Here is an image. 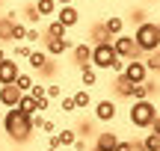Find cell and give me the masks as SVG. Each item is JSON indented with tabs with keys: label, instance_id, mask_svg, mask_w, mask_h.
I'll return each instance as SVG.
<instances>
[{
	"label": "cell",
	"instance_id": "cell-1",
	"mask_svg": "<svg viewBox=\"0 0 160 151\" xmlns=\"http://www.w3.org/2000/svg\"><path fill=\"white\" fill-rule=\"evenodd\" d=\"M0 122H3V134L9 136L12 142H18V145H21V142H27L30 136L36 134L33 119L24 116V113H21V110H15V107H12V110H6Z\"/></svg>",
	"mask_w": 160,
	"mask_h": 151
},
{
	"label": "cell",
	"instance_id": "cell-2",
	"mask_svg": "<svg viewBox=\"0 0 160 151\" xmlns=\"http://www.w3.org/2000/svg\"><path fill=\"white\" fill-rule=\"evenodd\" d=\"M92 68H98V71H113L116 77L125 71V59L116 56L113 41H98V45H92Z\"/></svg>",
	"mask_w": 160,
	"mask_h": 151
},
{
	"label": "cell",
	"instance_id": "cell-3",
	"mask_svg": "<svg viewBox=\"0 0 160 151\" xmlns=\"http://www.w3.org/2000/svg\"><path fill=\"white\" fill-rule=\"evenodd\" d=\"M133 41H137V51H139V53H154L157 47H160L157 24H154V21L137 24V30H133Z\"/></svg>",
	"mask_w": 160,
	"mask_h": 151
},
{
	"label": "cell",
	"instance_id": "cell-4",
	"mask_svg": "<svg viewBox=\"0 0 160 151\" xmlns=\"http://www.w3.org/2000/svg\"><path fill=\"white\" fill-rule=\"evenodd\" d=\"M154 119H157V104H154V101H133V104H131L128 122H131L137 130H148Z\"/></svg>",
	"mask_w": 160,
	"mask_h": 151
},
{
	"label": "cell",
	"instance_id": "cell-5",
	"mask_svg": "<svg viewBox=\"0 0 160 151\" xmlns=\"http://www.w3.org/2000/svg\"><path fill=\"white\" fill-rule=\"evenodd\" d=\"M122 77H125L128 83H133V86H139V83L148 80V68H145L142 59H128V62H125V71H122Z\"/></svg>",
	"mask_w": 160,
	"mask_h": 151
},
{
	"label": "cell",
	"instance_id": "cell-6",
	"mask_svg": "<svg viewBox=\"0 0 160 151\" xmlns=\"http://www.w3.org/2000/svg\"><path fill=\"white\" fill-rule=\"evenodd\" d=\"M113 51H116V56L125 59V62H128V59H137V53H139V51H137V41H133V36H125V33L113 39Z\"/></svg>",
	"mask_w": 160,
	"mask_h": 151
},
{
	"label": "cell",
	"instance_id": "cell-7",
	"mask_svg": "<svg viewBox=\"0 0 160 151\" xmlns=\"http://www.w3.org/2000/svg\"><path fill=\"white\" fill-rule=\"evenodd\" d=\"M92 110H95V122L107 124V122H113V119H116L119 107H116V101H110V98H101V101H95V104H92Z\"/></svg>",
	"mask_w": 160,
	"mask_h": 151
},
{
	"label": "cell",
	"instance_id": "cell-8",
	"mask_svg": "<svg viewBox=\"0 0 160 151\" xmlns=\"http://www.w3.org/2000/svg\"><path fill=\"white\" fill-rule=\"evenodd\" d=\"M18 74H21L18 62L6 56L3 62H0V86H9V83H15V77H18Z\"/></svg>",
	"mask_w": 160,
	"mask_h": 151
},
{
	"label": "cell",
	"instance_id": "cell-9",
	"mask_svg": "<svg viewBox=\"0 0 160 151\" xmlns=\"http://www.w3.org/2000/svg\"><path fill=\"white\" fill-rule=\"evenodd\" d=\"M57 21L62 24L65 30H71V27L80 24V12L74 9V6H59V9H57Z\"/></svg>",
	"mask_w": 160,
	"mask_h": 151
},
{
	"label": "cell",
	"instance_id": "cell-10",
	"mask_svg": "<svg viewBox=\"0 0 160 151\" xmlns=\"http://www.w3.org/2000/svg\"><path fill=\"white\" fill-rule=\"evenodd\" d=\"M71 53H74V65H77V68L92 65V45H89V41H80V45H74V47H71Z\"/></svg>",
	"mask_w": 160,
	"mask_h": 151
},
{
	"label": "cell",
	"instance_id": "cell-11",
	"mask_svg": "<svg viewBox=\"0 0 160 151\" xmlns=\"http://www.w3.org/2000/svg\"><path fill=\"white\" fill-rule=\"evenodd\" d=\"M18 101H21V92H18L15 83H9V86H0V107L12 110V107H18Z\"/></svg>",
	"mask_w": 160,
	"mask_h": 151
},
{
	"label": "cell",
	"instance_id": "cell-12",
	"mask_svg": "<svg viewBox=\"0 0 160 151\" xmlns=\"http://www.w3.org/2000/svg\"><path fill=\"white\" fill-rule=\"evenodd\" d=\"M71 41L68 39H45V53L48 56H62V53H68L71 51Z\"/></svg>",
	"mask_w": 160,
	"mask_h": 151
},
{
	"label": "cell",
	"instance_id": "cell-13",
	"mask_svg": "<svg viewBox=\"0 0 160 151\" xmlns=\"http://www.w3.org/2000/svg\"><path fill=\"white\" fill-rule=\"evenodd\" d=\"M116 145H119V136L113 130H101L95 136V151H116Z\"/></svg>",
	"mask_w": 160,
	"mask_h": 151
},
{
	"label": "cell",
	"instance_id": "cell-14",
	"mask_svg": "<svg viewBox=\"0 0 160 151\" xmlns=\"http://www.w3.org/2000/svg\"><path fill=\"white\" fill-rule=\"evenodd\" d=\"M157 92V83L154 80H145V83H139V86H133V95H131V101H151V95Z\"/></svg>",
	"mask_w": 160,
	"mask_h": 151
},
{
	"label": "cell",
	"instance_id": "cell-15",
	"mask_svg": "<svg viewBox=\"0 0 160 151\" xmlns=\"http://www.w3.org/2000/svg\"><path fill=\"white\" fill-rule=\"evenodd\" d=\"M104 30H107V36H110V39L122 36V30H125V18H122V15H110L107 21H104Z\"/></svg>",
	"mask_w": 160,
	"mask_h": 151
},
{
	"label": "cell",
	"instance_id": "cell-16",
	"mask_svg": "<svg viewBox=\"0 0 160 151\" xmlns=\"http://www.w3.org/2000/svg\"><path fill=\"white\" fill-rule=\"evenodd\" d=\"M15 110H21L24 116H30V119H33L36 113H39V107H36V98L27 92V95H21V101H18V107H15Z\"/></svg>",
	"mask_w": 160,
	"mask_h": 151
},
{
	"label": "cell",
	"instance_id": "cell-17",
	"mask_svg": "<svg viewBox=\"0 0 160 151\" xmlns=\"http://www.w3.org/2000/svg\"><path fill=\"white\" fill-rule=\"evenodd\" d=\"M27 62H30V68H33V71H42V68H45L48 62H51V56H48L45 51H30Z\"/></svg>",
	"mask_w": 160,
	"mask_h": 151
},
{
	"label": "cell",
	"instance_id": "cell-18",
	"mask_svg": "<svg viewBox=\"0 0 160 151\" xmlns=\"http://www.w3.org/2000/svg\"><path fill=\"white\" fill-rule=\"evenodd\" d=\"M80 83H83V89H92V86H98V68H92V65L80 68Z\"/></svg>",
	"mask_w": 160,
	"mask_h": 151
},
{
	"label": "cell",
	"instance_id": "cell-19",
	"mask_svg": "<svg viewBox=\"0 0 160 151\" xmlns=\"http://www.w3.org/2000/svg\"><path fill=\"white\" fill-rule=\"evenodd\" d=\"M36 12H39V18H48V15H57V0H36Z\"/></svg>",
	"mask_w": 160,
	"mask_h": 151
},
{
	"label": "cell",
	"instance_id": "cell-20",
	"mask_svg": "<svg viewBox=\"0 0 160 151\" xmlns=\"http://www.w3.org/2000/svg\"><path fill=\"white\" fill-rule=\"evenodd\" d=\"M15 86H18V92H21V95H27L30 89L36 86V77H33V74H24V71H21V74L15 77Z\"/></svg>",
	"mask_w": 160,
	"mask_h": 151
},
{
	"label": "cell",
	"instance_id": "cell-21",
	"mask_svg": "<svg viewBox=\"0 0 160 151\" xmlns=\"http://www.w3.org/2000/svg\"><path fill=\"white\" fill-rule=\"evenodd\" d=\"M113 86H116V95H119V98H131V95H133V83H128L122 74L116 77V83H113Z\"/></svg>",
	"mask_w": 160,
	"mask_h": 151
},
{
	"label": "cell",
	"instance_id": "cell-22",
	"mask_svg": "<svg viewBox=\"0 0 160 151\" xmlns=\"http://www.w3.org/2000/svg\"><path fill=\"white\" fill-rule=\"evenodd\" d=\"M71 98H74L77 110H89V107H92V95H89V89H77Z\"/></svg>",
	"mask_w": 160,
	"mask_h": 151
},
{
	"label": "cell",
	"instance_id": "cell-23",
	"mask_svg": "<svg viewBox=\"0 0 160 151\" xmlns=\"http://www.w3.org/2000/svg\"><path fill=\"white\" fill-rule=\"evenodd\" d=\"M57 139H59V148H71V145H74V139H77V130L62 128V130L57 134Z\"/></svg>",
	"mask_w": 160,
	"mask_h": 151
},
{
	"label": "cell",
	"instance_id": "cell-24",
	"mask_svg": "<svg viewBox=\"0 0 160 151\" xmlns=\"http://www.w3.org/2000/svg\"><path fill=\"white\" fill-rule=\"evenodd\" d=\"M12 30H15V15L0 21V41H12Z\"/></svg>",
	"mask_w": 160,
	"mask_h": 151
},
{
	"label": "cell",
	"instance_id": "cell-25",
	"mask_svg": "<svg viewBox=\"0 0 160 151\" xmlns=\"http://www.w3.org/2000/svg\"><path fill=\"white\" fill-rule=\"evenodd\" d=\"M65 36H68V30H65L62 24H59L57 18H53V21L48 24V39H65Z\"/></svg>",
	"mask_w": 160,
	"mask_h": 151
},
{
	"label": "cell",
	"instance_id": "cell-26",
	"mask_svg": "<svg viewBox=\"0 0 160 151\" xmlns=\"http://www.w3.org/2000/svg\"><path fill=\"white\" fill-rule=\"evenodd\" d=\"M139 142H142V148H145V151H160V136H157V134H151V130H148V134H145Z\"/></svg>",
	"mask_w": 160,
	"mask_h": 151
},
{
	"label": "cell",
	"instance_id": "cell-27",
	"mask_svg": "<svg viewBox=\"0 0 160 151\" xmlns=\"http://www.w3.org/2000/svg\"><path fill=\"white\" fill-rule=\"evenodd\" d=\"M142 62H145V68H148V74H151V71H160V47H157L154 53H148Z\"/></svg>",
	"mask_w": 160,
	"mask_h": 151
},
{
	"label": "cell",
	"instance_id": "cell-28",
	"mask_svg": "<svg viewBox=\"0 0 160 151\" xmlns=\"http://www.w3.org/2000/svg\"><path fill=\"white\" fill-rule=\"evenodd\" d=\"M12 41H27V24H15V30H12Z\"/></svg>",
	"mask_w": 160,
	"mask_h": 151
},
{
	"label": "cell",
	"instance_id": "cell-29",
	"mask_svg": "<svg viewBox=\"0 0 160 151\" xmlns=\"http://www.w3.org/2000/svg\"><path fill=\"white\" fill-rule=\"evenodd\" d=\"M45 95L48 98H59V95H62V86H59V83H45Z\"/></svg>",
	"mask_w": 160,
	"mask_h": 151
},
{
	"label": "cell",
	"instance_id": "cell-30",
	"mask_svg": "<svg viewBox=\"0 0 160 151\" xmlns=\"http://www.w3.org/2000/svg\"><path fill=\"white\" fill-rule=\"evenodd\" d=\"M30 51H33V47H30L27 41H18V45H15V56H21V59H27Z\"/></svg>",
	"mask_w": 160,
	"mask_h": 151
},
{
	"label": "cell",
	"instance_id": "cell-31",
	"mask_svg": "<svg viewBox=\"0 0 160 151\" xmlns=\"http://www.w3.org/2000/svg\"><path fill=\"white\" fill-rule=\"evenodd\" d=\"M62 113H68V116H71V113H77V104H74L71 95H65V98H62Z\"/></svg>",
	"mask_w": 160,
	"mask_h": 151
},
{
	"label": "cell",
	"instance_id": "cell-32",
	"mask_svg": "<svg viewBox=\"0 0 160 151\" xmlns=\"http://www.w3.org/2000/svg\"><path fill=\"white\" fill-rule=\"evenodd\" d=\"M71 148H74V151H89V142H86V136H77Z\"/></svg>",
	"mask_w": 160,
	"mask_h": 151
},
{
	"label": "cell",
	"instance_id": "cell-33",
	"mask_svg": "<svg viewBox=\"0 0 160 151\" xmlns=\"http://www.w3.org/2000/svg\"><path fill=\"white\" fill-rule=\"evenodd\" d=\"M30 95H33L36 101H39V98H45V83H36V86L30 89Z\"/></svg>",
	"mask_w": 160,
	"mask_h": 151
},
{
	"label": "cell",
	"instance_id": "cell-34",
	"mask_svg": "<svg viewBox=\"0 0 160 151\" xmlns=\"http://www.w3.org/2000/svg\"><path fill=\"white\" fill-rule=\"evenodd\" d=\"M116 151H133V139H119Z\"/></svg>",
	"mask_w": 160,
	"mask_h": 151
},
{
	"label": "cell",
	"instance_id": "cell-35",
	"mask_svg": "<svg viewBox=\"0 0 160 151\" xmlns=\"http://www.w3.org/2000/svg\"><path fill=\"white\" fill-rule=\"evenodd\" d=\"M53 128H57V124H53L51 119H42V130H45V134H53Z\"/></svg>",
	"mask_w": 160,
	"mask_h": 151
},
{
	"label": "cell",
	"instance_id": "cell-36",
	"mask_svg": "<svg viewBox=\"0 0 160 151\" xmlns=\"http://www.w3.org/2000/svg\"><path fill=\"white\" fill-rule=\"evenodd\" d=\"M36 107H39V113L48 110V107H51V98H48V95H45V98H39V101H36Z\"/></svg>",
	"mask_w": 160,
	"mask_h": 151
},
{
	"label": "cell",
	"instance_id": "cell-37",
	"mask_svg": "<svg viewBox=\"0 0 160 151\" xmlns=\"http://www.w3.org/2000/svg\"><path fill=\"white\" fill-rule=\"evenodd\" d=\"M27 41H39V30L36 27H27Z\"/></svg>",
	"mask_w": 160,
	"mask_h": 151
},
{
	"label": "cell",
	"instance_id": "cell-38",
	"mask_svg": "<svg viewBox=\"0 0 160 151\" xmlns=\"http://www.w3.org/2000/svg\"><path fill=\"white\" fill-rule=\"evenodd\" d=\"M148 130H151V134H157V136H160V116L154 119V122H151V128H148Z\"/></svg>",
	"mask_w": 160,
	"mask_h": 151
},
{
	"label": "cell",
	"instance_id": "cell-39",
	"mask_svg": "<svg viewBox=\"0 0 160 151\" xmlns=\"http://www.w3.org/2000/svg\"><path fill=\"white\" fill-rule=\"evenodd\" d=\"M74 0H57V6H71Z\"/></svg>",
	"mask_w": 160,
	"mask_h": 151
},
{
	"label": "cell",
	"instance_id": "cell-40",
	"mask_svg": "<svg viewBox=\"0 0 160 151\" xmlns=\"http://www.w3.org/2000/svg\"><path fill=\"white\" fill-rule=\"evenodd\" d=\"M3 59H6V51H3V45H0V62H3Z\"/></svg>",
	"mask_w": 160,
	"mask_h": 151
},
{
	"label": "cell",
	"instance_id": "cell-41",
	"mask_svg": "<svg viewBox=\"0 0 160 151\" xmlns=\"http://www.w3.org/2000/svg\"><path fill=\"white\" fill-rule=\"evenodd\" d=\"M45 151H59V148H51V145H48V148H45Z\"/></svg>",
	"mask_w": 160,
	"mask_h": 151
},
{
	"label": "cell",
	"instance_id": "cell-42",
	"mask_svg": "<svg viewBox=\"0 0 160 151\" xmlns=\"http://www.w3.org/2000/svg\"><path fill=\"white\" fill-rule=\"evenodd\" d=\"M154 24H157V33H160V18H157V21H154Z\"/></svg>",
	"mask_w": 160,
	"mask_h": 151
},
{
	"label": "cell",
	"instance_id": "cell-43",
	"mask_svg": "<svg viewBox=\"0 0 160 151\" xmlns=\"http://www.w3.org/2000/svg\"><path fill=\"white\" fill-rule=\"evenodd\" d=\"M0 119H3V110H0Z\"/></svg>",
	"mask_w": 160,
	"mask_h": 151
},
{
	"label": "cell",
	"instance_id": "cell-44",
	"mask_svg": "<svg viewBox=\"0 0 160 151\" xmlns=\"http://www.w3.org/2000/svg\"><path fill=\"white\" fill-rule=\"evenodd\" d=\"M157 116H160V110H157Z\"/></svg>",
	"mask_w": 160,
	"mask_h": 151
},
{
	"label": "cell",
	"instance_id": "cell-45",
	"mask_svg": "<svg viewBox=\"0 0 160 151\" xmlns=\"http://www.w3.org/2000/svg\"><path fill=\"white\" fill-rule=\"evenodd\" d=\"M89 151H95V148H89Z\"/></svg>",
	"mask_w": 160,
	"mask_h": 151
}]
</instances>
